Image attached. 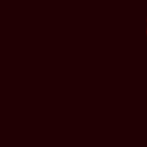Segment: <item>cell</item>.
Listing matches in <instances>:
<instances>
[{"instance_id": "cell-4", "label": "cell", "mask_w": 147, "mask_h": 147, "mask_svg": "<svg viewBox=\"0 0 147 147\" xmlns=\"http://www.w3.org/2000/svg\"><path fill=\"white\" fill-rule=\"evenodd\" d=\"M146 45H147V37H146Z\"/></svg>"}, {"instance_id": "cell-2", "label": "cell", "mask_w": 147, "mask_h": 147, "mask_svg": "<svg viewBox=\"0 0 147 147\" xmlns=\"http://www.w3.org/2000/svg\"><path fill=\"white\" fill-rule=\"evenodd\" d=\"M146 26H147V13H146Z\"/></svg>"}, {"instance_id": "cell-1", "label": "cell", "mask_w": 147, "mask_h": 147, "mask_svg": "<svg viewBox=\"0 0 147 147\" xmlns=\"http://www.w3.org/2000/svg\"><path fill=\"white\" fill-rule=\"evenodd\" d=\"M146 91H147V86H146ZM146 103H147V92H146Z\"/></svg>"}, {"instance_id": "cell-5", "label": "cell", "mask_w": 147, "mask_h": 147, "mask_svg": "<svg viewBox=\"0 0 147 147\" xmlns=\"http://www.w3.org/2000/svg\"><path fill=\"white\" fill-rule=\"evenodd\" d=\"M146 110H147V103H146Z\"/></svg>"}, {"instance_id": "cell-3", "label": "cell", "mask_w": 147, "mask_h": 147, "mask_svg": "<svg viewBox=\"0 0 147 147\" xmlns=\"http://www.w3.org/2000/svg\"><path fill=\"white\" fill-rule=\"evenodd\" d=\"M146 37H147V26H146Z\"/></svg>"}]
</instances>
